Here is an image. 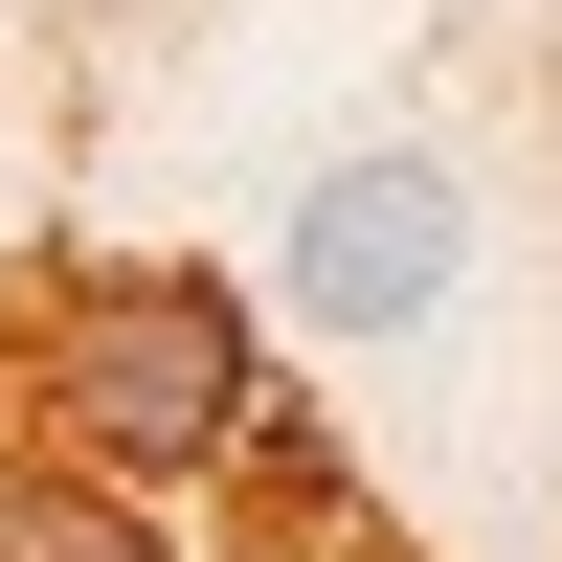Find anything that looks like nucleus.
Listing matches in <instances>:
<instances>
[{"label":"nucleus","mask_w":562,"mask_h":562,"mask_svg":"<svg viewBox=\"0 0 562 562\" xmlns=\"http://www.w3.org/2000/svg\"><path fill=\"white\" fill-rule=\"evenodd\" d=\"M270 405V293L203 248H135V270H23V428L90 450L113 495H225V450H248Z\"/></svg>","instance_id":"nucleus-1"},{"label":"nucleus","mask_w":562,"mask_h":562,"mask_svg":"<svg viewBox=\"0 0 562 562\" xmlns=\"http://www.w3.org/2000/svg\"><path fill=\"white\" fill-rule=\"evenodd\" d=\"M270 293H293L315 338H428V315L473 293V203H450V158H405V135L315 158V203H293V248H270Z\"/></svg>","instance_id":"nucleus-2"},{"label":"nucleus","mask_w":562,"mask_h":562,"mask_svg":"<svg viewBox=\"0 0 562 562\" xmlns=\"http://www.w3.org/2000/svg\"><path fill=\"white\" fill-rule=\"evenodd\" d=\"M225 540H248V562H360V540H383V518H360V473H338V428H315L293 383H270L248 450H225Z\"/></svg>","instance_id":"nucleus-3"},{"label":"nucleus","mask_w":562,"mask_h":562,"mask_svg":"<svg viewBox=\"0 0 562 562\" xmlns=\"http://www.w3.org/2000/svg\"><path fill=\"white\" fill-rule=\"evenodd\" d=\"M0 562H180L158 540V495H113V473H90V450H0Z\"/></svg>","instance_id":"nucleus-4"},{"label":"nucleus","mask_w":562,"mask_h":562,"mask_svg":"<svg viewBox=\"0 0 562 562\" xmlns=\"http://www.w3.org/2000/svg\"><path fill=\"white\" fill-rule=\"evenodd\" d=\"M0 450H23V270H0Z\"/></svg>","instance_id":"nucleus-5"},{"label":"nucleus","mask_w":562,"mask_h":562,"mask_svg":"<svg viewBox=\"0 0 562 562\" xmlns=\"http://www.w3.org/2000/svg\"><path fill=\"white\" fill-rule=\"evenodd\" d=\"M360 562H428V540H360Z\"/></svg>","instance_id":"nucleus-6"},{"label":"nucleus","mask_w":562,"mask_h":562,"mask_svg":"<svg viewBox=\"0 0 562 562\" xmlns=\"http://www.w3.org/2000/svg\"><path fill=\"white\" fill-rule=\"evenodd\" d=\"M90 23H113V0H90Z\"/></svg>","instance_id":"nucleus-7"}]
</instances>
